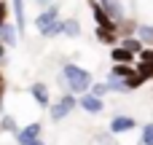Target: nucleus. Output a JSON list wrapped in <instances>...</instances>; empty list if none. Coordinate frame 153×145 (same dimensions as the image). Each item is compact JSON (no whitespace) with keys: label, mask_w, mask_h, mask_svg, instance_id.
I'll use <instances>...</instances> for the list:
<instances>
[{"label":"nucleus","mask_w":153,"mask_h":145,"mask_svg":"<svg viewBox=\"0 0 153 145\" xmlns=\"http://www.w3.org/2000/svg\"><path fill=\"white\" fill-rule=\"evenodd\" d=\"M78 105H81L86 113H91V116H97V113H102V110H105V100H102V97H97V94H91V91L78 94Z\"/></svg>","instance_id":"423d86ee"},{"label":"nucleus","mask_w":153,"mask_h":145,"mask_svg":"<svg viewBox=\"0 0 153 145\" xmlns=\"http://www.w3.org/2000/svg\"><path fill=\"white\" fill-rule=\"evenodd\" d=\"M137 59H143V62H153V46H145V48L137 54Z\"/></svg>","instance_id":"a878e982"},{"label":"nucleus","mask_w":153,"mask_h":145,"mask_svg":"<svg viewBox=\"0 0 153 145\" xmlns=\"http://www.w3.org/2000/svg\"><path fill=\"white\" fill-rule=\"evenodd\" d=\"M40 135H43V124H40V121H30V124H24L13 137H16L19 145H27V143H32V140H38Z\"/></svg>","instance_id":"39448f33"},{"label":"nucleus","mask_w":153,"mask_h":145,"mask_svg":"<svg viewBox=\"0 0 153 145\" xmlns=\"http://www.w3.org/2000/svg\"><path fill=\"white\" fill-rule=\"evenodd\" d=\"M132 70H134V65H126V62H113V67H110V73L118 78H126Z\"/></svg>","instance_id":"aec40b11"},{"label":"nucleus","mask_w":153,"mask_h":145,"mask_svg":"<svg viewBox=\"0 0 153 145\" xmlns=\"http://www.w3.org/2000/svg\"><path fill=\"white\" fill-rule=\"evenodd\" d=\"M8 13H11V11H8V5H5V3L0 0V24H5V19H8Z\"/></svg>","instance_id":"bb28decb"},{"label":"nucleus","mask_w":153,"mask_h":145,"mask_svg":"<svg viewBox=\"0 0 153 145\" xmlns=\"http://www.w3.org/2000/svg\"><path fill=\"white\" fill-rule=\"evenodd\" d=\"M0 132H13V135L19 132V126H16V118H13L11 113H5V116L0 118Z\"/></svg>","instance_id":"412c9836"},{"label":"nucleus","mask_w":153,"mask_h":145,"mask_svg":"<svg viewBox=\"0 0 153 145\" xmlns=\"http://www.w3.org/2000/svg\"><path fill=\"white\" fill-rule=\"evenodd\" d=\"M132 11L137 22H151L153 24V0H132Z\"/></svg>","instance_id":"1a4fd4ad"},{"label":"nucleus","mask_w":153,"mask_h":145,"mask_svg":"<svg viewBox=\"0 0 153 145\" xmlns=\"http://www.w3.org/2000/svg\"><path fill=\"white\" fill-rule=\"evenodd\" d=\"M48 3H51V0H38V5H48Z\"/></svg>","instance_id":"c756f323"},{"label":"nucleus","mask_w":153,"mask_h":145,"mask_svg":"<svg viewBox=\"0 0 153 145\" xmlns=\"http://www.w3.org/2000/svg\"><path fill=\"white\" fill-rule=\"evenodd\" d=\"M0 43L3 46H16L19 43V30H16V24H0Z\"/></svg>","instance_id":"ddd939ff"},{"label":"nucleus","mask_w":153,"mask_h":145,"mask_svg":"<svg viewBox=\"0 0 153 145\" xmlns=\"http://www.w3.org/2000/svg\"><path fill=\"white\" fill-rule=\"evenodd\" d=\"M62 35H65V38H81V22H78L75 16L65 19V22H62Z\"/></svg>","instance_id":"dca6fc26"},{"label":"nucleus","mask_w":153,"mask_h":145,"mask_svg":"<svg viewBox=\"0 0 153 145\" xmlns=\"http://www.w3.org/2000/svg\"><path fill=\"white\" fill-rule=\"evenodd\" d=\"M110 59H113V62H126V65H134V62H137V57H134L129 48H124L121 43L110 46Z\"/></svg>","instance_id":"4468645a"},{"label":"nucleus","mask_w":153,"mask_h":145,"mask_svg":"<svg viewBox=\"0 0 153 145\" xmlns=\"http://www.w3.org/2000/svg\"><path fill=\"white\" fill-rule=\"evenodd\" d=\"M30 94H32V100H35L40 108H48V105H51V91H48V86H46L43 81H35V83L30 86Z\"/></svg>","instance_id":"6e6552de"},{"label":"nucleus","mask_w":153,"mask_h":145,"mask_svg":"<svg viewBox=\"0 0 153 145\" xmlns=\"http://www.w3.org/2000/svg\"><path fill=\"white\" fill-rule=\"evenodd\" d=\"M140 143H143V145H153V121L143 124V132H140Z\"/></svg>","instance_id":"5701e85b"},{"label":"nucleus","mask_w":153,"mask_h":145,"mask_svg":"<svg viewBox=\"0 0 153 145\" xmlns=\"http://www.w3.org/2000/svg\"><path fill=\"white\" fill-rule=\"evenodd\" d=\"M3 59H5V46L0 43V62H3Z\"/></svg>","instance_id":"cd10ccee"},{"label":"nucleus","mask_w":153,"mask_h":145,"mask_svg":"<svg viewBox=\"0 0 153 145\" xmlns=\"http://www.w3.org/2000/svg\"><path fill=\"white\" fill-rule=\"evenodd\" d=\"M145 81H153V62H143V59H137V67H134Z\"/></svg>","instance_id":"4be33fe9"},{"label":"nucleus","mask_w":153,"mask_h":145,"mask_svg":"<svg viewBox=\"0 0 153 145\" xmlns=\"http://www.w3.org/2000/svg\"><path fill=\"white\" fill-rule=\"evenodd\" d=\"M11 8H13V24H16V30H19V38H24V30H27L24 0H11Z\"/></svg>","instance_id":"9b49d317"},{"label":"nucleus","mask_w":153,"mask_h":145,"mask_svg":"<svg viewBox=\"0 0 153 145\" xmlns=\"http://www.w3.org/2000/svg\"><path fill=\"white\" fill-rule=\"evenodd\" d=\"M132 129H137V118H132V116H126V113L113 116L110 124H108V132H110V135H126V132H132Z\"/></svg>","instance_id":"7ed1b4c3"},{"label":"nucleus","mask_w":153,"mask_h":145,"mask_svg":"<svg viewBox=\"0 0 153 145\" xmlns=\"http://www.w3.org/2000/svg\"><path fill=\"white\" fill-rule=\"evenodd\" d=\"M40 35H43V38H54V35H62V22H54V24H51V27H46Z\"/></svg>","instance_id":"b1692460"},{"label":"nucleus","mask_w":153,"mask_h":145,"mask_svg":"<svg viewBox=\"0 0 153 145\" xmlns=\"http://www.w3.org/2000/svg\"><path fill=\"white\" fill-rule=\"evenodd\" d=\"M89 91L105 100V94H108V83H94V81H91V86H89Z\"/></svg>","instance_id":"393cba45"},{"label":"nucleus","mask_w":153,"mask_h":145,"mask_svg":"<svg viewBox=\"0 0 153 145\" xmlns=\"http://www.w3.org/2000/svg\"><path fill=\"white\" fill-rule=\"evenodd\" d=\"M75 105H78V100H75V94L73 91H67V94H62L56 102H51L48 105V110H51V121H62V118H67L73 110H75Z\"/></svg>","instance_id":"f03ea898"},{"label":"nucleus","mask_w":153,"mask_h":145,"mask_svg":"<svg viewBox=\"0 0 153 145\" xmlns=\"http://www.w3.org/2000/svg\"><path fill=\"white\" fill-rule=\"evenodd\" d=\"M100 5L105 8V13L113 19V22H121L129 16V3L126 0H100Z\"/></svg>","instance_id":"20e7f679"},{"label":"nucleus","mask_w":153,"mask_h":145,"mask_svg":"<svg viewBox=\"0 0 153 145\" xmlns=\"http://www.w3.org/2000/svg\"><path fill=\"white\" fill-rule=\"evenodd\" d=\"M54 22H59V8H56V5H48L46 11H40V13L35 16V27H38V32H43V30L51 27Z\"/></svg>","instance_id":"0eeeda50"},{"label":"nucleus","mask_w":153,"mask_h":145,"mask_svg":"<svg viewBox=\"0 0 153 145\" xmlns=\"http://www.w3.org/2000/svg\"><path fill=\"white\" fill-rule=\"evenodd\" d=\"M94 35H97V40H100V43H105V46H116V43L121 40L118 30H113V27H100V24H97Z\"/></svg>","instance_id":"f8f14e48"},{"label":"nucleus","mask_w":153,"mask_h":145,"mask_svg":"<svg viewBox=\"0 0 153 145\" xmlns=\"http://www.w3.org/2000/svg\"><path fill=\"white\" fill-rule=\"evenodd\" d=\"M89 8H91V16H94V22H97L100 27H113V30H116V22L105 13V8L100 5V0H89Z\"/></svg>","instance_id":"9d476101"},{"label":"nucleus","mask_w":153,"mask_h":145,"mask_svg":"<svg viewBox=\"0 0 153 145\" xmlns=\"http://www.w3.org/2000/svg\"><path fill=\"white\" fill-rule=\"evenodd\" d=\"M0 86H3V73H0Z\"/></svg>","instance_id":"7c9ffc66"},{"label":"nucleus","mask_w":153,"mask_h":145,"mask_svg":"<svg viewBox=\"0 0 153 145\" xmlns=\"http://www.w3.org/2000/svg\"><path fill=\"white\" fill-rule=\"evenodd\" d=\"M108 91H113V94H129V89H126V83H124V78H118V75H113V73H108Z\"/></svg>","instance_id":"f3484780"},{"label":"nucleus","mask_w":153,"mask_h":145,"mask_svg":"<svg viewBox=\"0 0 153 145\" xmlns=\"http://www.w3.org/2000/svg\"><path fill=\"white\" fill-rule=\"evenodd\" d=\"M121 46H124V48H129L134 57H137V54L145 48V46H143V40H140L137 35H124V38H121Z\"/></svg>","instance_id":"a211bd4d"},{"label":"nucleus","mask_w":153,"mask_h":145,"mask_svg":"<svg viewBox=\"0 0 153 145\" xmlns=\"http://www.w3.org/2000/svg\"><path fill=\"white\" fill-rule=\"evenodd\" d=\"M27 145H46V143H43V140L38 137V140H32V143H27Z\"/></svg>","instance_id":"c85d7f7f"},{"label":"nucleus","mask_w":153,"mask_h":145,"mask_svg":"<svg viewBox=\"0 0 153 145\" xmlns=\"http://www.w3.org/2000/svg\"><path fill=\"white\" fill-rule=\"evenodd\" d=\"M91 81H94V78H91V73H89V70H83L81 65H73V62L62 65L59 86L65 83V86H67V91H73V94H83V91H89Z\"/></svg>","instance_id":"f257e3e1"},{"label":"nucleus","mask_w":153,"mask_h":145,"mask_svg":"<svg viewBox=\"0 0 153 145\" xmlns=\"http://www.w3.org/2000/svg\"><path fill=\"white\" fill-rule=\"evenodd\" d=\"M124 83H126V89H129V91H137V89H140V86L145 83V78H143V75H140L137 70H132V73H129V75L124 78Z\"/></svg>","instance_id":"6ab92c4d"},{"label":"nucleus","mask_w":153,"mask_h":145,"mask_svg":"<svg viewBox=\"0 0 153 145\" xmlns=\"http://www.w3.org/2000/svg\"><path fill=\"white\" fill-rule=\"evenodd\" d=\"M134 35L143 40V46H153V24H151V22H137Z\"/></svg>","instance_id":"2eb2a0df"}]
</instances>
